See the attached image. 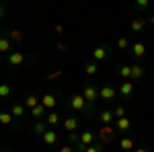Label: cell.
<instances>
[{
  "instance_id": "2",
  "label": "cell",
  "mask_w": 154,
  "mask_h": 152,
  "mask_svg": "<svg viewBox=\"0 0 154 152\" xmlns=\"http://www.w3.org/2000/svg\"><path fill=\"white\" fill-rule=\"evenodd\" d=\"M115 136H117V128H113V126H103V128L99 129V138L105 144H111V142L115 140Z\"/></svg>"
},
{
  "instance_id": "12",
  "label": "cell",
  "mask_w": 154,
  "mask_h": 152,
  "mask_svg": "<svg viewBox=\"0 0 154 152\" xmlns=\"http://www.w3.org/2000/svg\"><path fill=\"white\" fill-rule=\"evenodd\" d=\"M131 93H134V82H131V80L121 82V86H119V95L128 99V97H131Z\"/></svg>"
},
{
  "instance_id": "36",
  "label": "cell",
  "mask_w": 154,
  "mask_h": 152,
  "mask_svg": "<svg viewBox=\"0 0 154 152\" xmlns=\"http://www.w3.org/2000/svg\"><path fill=\"white\" fill-rule=\"evenodd\" d=\"M148 23H150V25H154V14L150 17V19H148Z\"/></svg>"
},
{
  "instance_id": "1",
  "label": "cell",
  "mask_w": 154,
  "mask_h": 152,
  "mask_svg": "<svg viewBox=\"0 0 154 152\" xmlns=\"http://www.w3.org/2000/svg\"><path fill=\"white\" fill-rule=\"evenodd\" d=\"M68 105H70L72 111H91V107H88V103H86V99L82 95H72L68 99Z\"/></svg>"
},
{
  "instance_id": "11",
  "label": "cell",
  "mask_w": 154,
  "mask_h": 152,
  "mask_svg": "<svg viewBox=\"0 0 154 152\" xmlns=\"http://www.w3.org/2000/svg\"><path fill=\"white\" fill-rule=\"evenodd\" d=\"M64 129L72 134V132H76L78 129V117H66L64 119Z\"/></svg>"
},
{
  "instance_id": "13",
  "label": "cell",
  "mask_w": 154,
  "mask_h": 152,
  "mask_svg": "<svg viewBox=\"0 0 154 152\" xmlns=\"http://www.w3.org/2000/svg\"><path fill=\"white\" fill-rule=\"evenodd\" d=\"M131 54H134V58H144V56H146V45H144L142 41L134 43V45H131Z\"/></svg>"
},
{
  "instance_id": "33",
  "label": "cell",
  "mask_w": 154,
  "mask_h": 152,
  "mask_svg": "<svg viewBox=\"0 0 154 152\" xmlns=\"http://www.w3.org/2000/svg\"><path fill=\"white\" fill-rule=\"evenodd\" d=\"M60 152H76V148H74L72 144H68V146H62V148H60Z\"/></svg>"
},
{
  "instance_id": "19",
  "label": "cell",
  "mask_w": 154,
  "mask_h": 152,
  "mask_svg": "<svg viewBox=\"0 0 154 152\" xmlns=\"http://www.w3.org/2000/svg\"><path fill=\"white\" fill-rule=\"evenodd\" d=\"M119 76H121L123 80H131V64H123V66L119 68Z\"/></svg>"
},
{
  "instance_id": "18",
  "label": "cell",
  "mask_w": 154,
  "mask_h": 152,
  "mask_svg": "<svg viewBox=\"0 0 154 152\" xmlns=\"http://www.w3.org/2000/svg\"><path fill=\"white\" fill-rule=\"evenodd\" d=\"M115 128H117V132H128V129L131 128V121H130V117H121V119H117Z\"/></svg>"
},
{
  "instance_id": "31",
  "label": "cell",
  "mask_w": 154,
  "mask_h": 152,
  "mask_svg": "<svg viewBox=\"0 0 154 152\" xmlns=\"http://www.w3.org/2000/svg\"><path fill=\"white\" fill-rule=\"evenodd\" d=\"M150 6V0H138L136 2V8H148Z\"/></svg>"
},
{
  "instance_id": "37",
  "label": "cell",
  "mask_w": 154,
  "mask_h": 152,
  "mask_svg": "<svg viewBox=\"0 0 154 152\" xmlns=\"http://www.w3.org/2000/svg\"><path fill=\"white\" fill-rule=\"evenodd\" d=\"M130 152H134V150H130Z\"/></svg>"
},
{
  "instance_id": "29",
  "label": "cell",
  "mask_w": 154,
  "mask_h": 152,
  "mask_svg": "<svg viewBox=\"0 0 154 152\" xmlns=\"http://www.w3.org/2000/svg\"><path fill=\"white\" fill-rule=\"evenodd\" d=\"M117 47L119 49H128V47H130V41H128L125 37H121V39H117Z\"/></svg>"
},
{
  "instance_id": "35",
  "label": "cell",
  "mask_w": 154,
  "mask_h": 152,
  "mask_svg": "<svg viewBox=\"0 0 154 152\" xmlns=\"http://www.w3.org/2000/svg\"><path fill=\"white\" fill-rule=\"evenodd\" d=\"M134 152H148V148H144V146H142V148H136Z\"/></svg>"
},
{
  "instance_id": "15",
  "label": "cell",
  "mask_w": 154,
  "mask_h": 152,
  "mask_svg": "<svg viewBox=\"0 0 154 152\" xmlns=\"http://www.w3.org/2000/svg\"><path fill=\"white\" fill-rule=\"evenodd\" d=\"M119 148L123 152H130V150H136V144H134L131 138H121V140H119Z\"/></svg>"
},
{
  "instance_id": "9",
  "label": "cell",
  "mask_w": 154,
  "mask_h": 152,
  "mask_svg": "<svg viewBox=\"0 0 154 152\" xmlns=\"http://www.w3.org/2000/svg\"><path fill=\"white\" fill-rule=\"evenodd\" d=\"M41 105L45 107V109H54V107L58 105V99H56V95L45 93L43 97H41Z\"/></svg>"
},
{
  "instance_id": "6",
  "label": "cell",
  "mask_w": 154,
  "mask_h": 152,
  "mask_svg": "<svg viewBox=\"0 0 154 152\" xmlns=\"http://www.w3.org/2000/svg\"><path fill=\"white\" fill-rule=\"evenodd\" d=\"M146 76V70H144L142 64H131V82H138Z\"/></svg>"
},
{
  "instance_id": "16",
  "label": "cell",
  "mask_w": 154,
  "mask_h": 152,
  "mask_svg": "<svg viewBox=\"0 0 154 152\" xmlns=\"http://www.w3.org/2000/svg\"><path fill=\"white\" fill-rule=\"evenodd\" d=\"M39 103H41V99H37L35 95H27V97H25V103H23V105H25V107H29V111H31V109H35Z\"/></svg>"
},
{
  "instance_id": "34",
  "label": "cell",
  "mask_w": 154,
  "mask_h": 152,
  "mask_svg": "<svg viewBox=\"0 0 154 152\" xmlns=\"http://www.w3.org/2000/svg\"><path fill=\"white\" fill-rule=\"evenodd\" d=\"M56 47H58L60 51H66V45H64V43H60V41H58V43H56Z\"/></svg>"
},
{
  "instance_id": "14",
  "label": "cell",
  "mask_w": 154,
  "mask_h": 152,
  "mask_svg": "<svg viewBox=\"0 0 154 152\" xmlns=\"http://www.w3.org/2000/svg\"><path fill=\"white\" fill-rule=\"evenodd\" d=\"M45 123H48V128H56V126L60 123V113L49 111L48 115H45Z\"/></svg>"
},
{
  "instance_id": "26",
  "label": "cell",
  "mask_w": 154,
  "mask_h": 152,
  "mask_svg": "<svg viewBox=\"0 0 154 152\" xmlns=\"http://www.w3.org/2000/svg\"><path fill=\"white\" fill-rule=\"evenodd\" d=\"M45 126H48V123H45V121H37L35 126H33V132H35L37 136H43V134H45V132H48V129H45Z\"/></svg>"
},
{
  "instance_id": "27",
  "label": "cell",
  "mask_w": 154,
  "mask_h": 152,
  "mask_svg": "<svg viewBox=\"0 0 154 152\" xmlns=\"http://www.w3.org/2000/svg\"><path fill=\"white\" fill-rule=\"evenodd\" d=\"M97 70H99V66H97V62H88V64L84 66V72H86L88 76H93V74H97Z\"/></svg>"
},
{
  "instance_id": "20",
  "label": "cell",
  "mask_w": 154,
  "mask_h": 152,
  "mask_svg": "<svg viewBox=\"0 0 154 152\" xmlns=\"http://www.w3.org/2000/svg\"><path fill=\"white\" fill-rule=\"evenodd\" d=\"M11 49H12V41L8 37H2V39H0V51H2V54H8Z\"/></svg>"
},
{
  "instance_id": "21",
  "label": "cell",
  "mask_w": 154,
  "mask_h": 152,
  "mask_svg": "<svg viewBox=\"0 0 154 152\" xmlns=\"http://www.w3.org/2000/svg\"><path fill=\"white\" fill-rule=\"evenodd\" d=\"M148 23V19H134L131 21V31H142Z\"/></svg>"
},
{
  "instance_id": "24",
  "label": "cell",
  "mask_w": 154,
  "mask_h": 152,
  "mask_svg": "<svg viewBox=\"0 0 154 152\" xmlns=\"http://www.w3.org/2000/svg\"><path fill=\"white\" fill-rule=\"evenodd\" d=\"M29 113H31V115L35 117V119H41V117L45 115V107H43V105H41V103H39V105H37L35 109H31Z\"/></svg>"
},
{
  "instance_id": "17",
  "label": "cell",
  "mask_w": 154,
  "mask_h": 152,
  "mask_svg": "<svg viewBox=\"0 0 154 152\" xmlns=\"http://www.w3.org/2000/svg\"><path fill=\"white\" fill-rule=\"evenodd\" d=\"M115 119L113 115V111H101V115H99V121L103 123V126H111V121Z\"/></svg>"
},
{
  "instance_id": "38",
  "label": "cell",
  "mask_w": 154,
  "mask_h": 152,
  "mask_svg": "<svg viewBox=\"0 0 154 152\" xmlns=\"http://www.w3.org/2000/svg\"><path fill=\"white\" fill-rule=\"evenodd\" d=\"M4 152H6V150H4Z\"/></svg>"
},
{
  "instance_id": "4",
  "label": "cell",
  "mask_w": 154,
  "mask_h": 152,
  "mask_svg": "<svg viewBox=\"0 0 154 152\" xmlns=\"http://www.w3.org/2000/svg\"><path fill=\"white\" fill-rule=\"evenodd\" d=\"M115 97H117V91L113 86H109V84H105L99 91V99H103V101H115Z\"/></svg>"
},
{
  "instance_id": "8",
  "label": "cell",
  "mask_w": 154,
  "mask_h": 152,
  "mask_svg": "<svg viewBox=\"0 0 154 152\" xmlns=\"http://www.w3.org/2000/svg\"><path fill=\"white\" fill-rule=\"evenodd\" d=\"M107 56H109V47L107 45H99L93 49V58H95V62H103V60H107Z\"/></svg>"
},
{
  "instance_id": "22",
  "label": "cell",
  "mask_w": 154,
  "mask_h": 152,
  "mask_svg": "<svg viewBox=\"0 0 154 152\" xmlns=\"http://www.w3.org/2000/svg\"><path fill=\"white\" fill-rule=\"evenodd\" d=\"M6 37H8L11 41H17V43H19V41H23V33H21L19 29H11V31L6 33Z\"/></svg>"
},
{
  "instance_id": "23",
  "label": "cell",
  "mask_w": 154,
  "mask_h": 152,
  "mask_svg": "<svg viewBox=\"0 0 154 152\" xmlns=\"http://www.w3.org/2000/svg\"><path fill=\"white\" fill-rule=\"evenodd\" d=\"M12 119H14V115L8 113V111H2V113H0V123H2V126H11Z\"/></svg>"
},
{
  "instance_id": "3",
  "label": "cell",
  "mask_w": 154,
  "mask_h": 152,
  "mask_svg": "<svg viewBox=\"0 0 154 152\" xmlns=\"http://www.w3.org/2000/svg\"><path fill=\"white\" fill-rule=\"evenodd\" d=\"M82 97L86 99L88 107H93V105H95V101L99 99V91H97L93 84H86V86H84V91H82Z\"/></svg>"
},
{
  "instance_id": "7",
  "label": "cell",
  "mask_w": 154,
  "mask_h": 152,
  "mask_svg": "<svg viewBox=\"0 0 154 152\" xmlns=\"http://www.w3.org/2000/svg\"><path fill=\"white\" fill-rule=\"evenodd\" d=\"M41 140L45 146H56L58 144V132H54V129H48L43 136H41Z\"/></svg>"
},
{
  "instance_id": "30",
  "label": "cell",
  "mask_w": 154,
  "mask_h": 152,
  "mask_svg": "<svg viewBox=\"0 0 154 152\" xmlns=\"http://www.w3.org/2000/svg\"><path fill=\"white\" fill-rule=\"evenodd\" d=\"M113 115H115V119H121V117H125V109H123V107H117V109L113 111Z\"/></svg>"
},
{
  "instance_id": "5",
  "label": "cell",
  "mask_w": 154,
  "mask_h": 152,
  "mask_svg": "<svg viewBox=\"0 0 154 152\" xmlns=\"http://www.w3.org/2000/svg\"><path fill=\"white\" fill-rule=\"evenodd\" d=\"M78 144H82V146H93V144H95V132H93V129L80 132V142H78Z\"/></svg>"
},
{
  "instance_id": "10",
  "label": "cell",
  "mask_w": 154,
  "mask_h": 152,
  "mask_svg": "<svg viewBox=\"0 0 154 152\" xmlns=\"http://www.w3.org/2000/svg\"><path fill=\"white\" fill-rule=\"evenodd\" d=\"M25 60H27V56H25L23 51H12L11 56H8V64L11 66H21Z\"/></svg>"
},
{
  "instance_id": "28",
  "label": "cell",
  "mask_w": 154,
  "mask_h": 152,
  "mask_svg": "<svg viewBox=\"0 0 154 152\" xmlns=\"http://www.w3.org/2000/svg\"><path fill=\"white\" fill-rule=\"evenodd\" d=\"M11 95H12V88L8 84H2V86H0V97H2V99H6V97H11Z\"/></svg>"
},
{
  "instance_id": "25",
  "label": "cell",
  "mask_w": 154,
  "mask_h": 152,
  "mask_svg": "<svg viewBox=\"0 0 154 152\" xmlns=\"http://www.w3.org/2000/svg\"><path fill=\"white\" fill-rule=\"evenodd\" d=\"M12 115H14V119H19V117L25 115V105H21V103H17V105H12Z\"/></svg>"
},
{
  "instance_id": "32",
  "label": "cell",
  "mask_w": 154,
  "mask_h": 152,
  "mask_svg": "<svg viewBox=\"0 0 154 152\" xmlns=\"http://www.w3.org/2000/svg\"><path fill=\"white\" fill-rule=\"evenodd\" d=\"M84 152H103V146H99V144H93V146H88Z\"/></svg>"
}]
</instances>
